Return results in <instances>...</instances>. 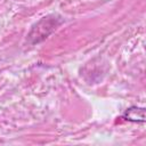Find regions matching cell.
Segmentation results:
<instances>
[{"label":"cell","mask_w":146,"mask_h":146,"mask_svg":"<svg viewBox=\"0 0 146 146\" xmlns=\"http://www.w3.org/2000/svg\"><path fill=\"white\" fill-rule=\"evenodd\" d=\"M122 117L127 121L130 122H136V123H144L146 121V115H145V108L144 107H137V106H131L125 110L123 113Z\"/></svg>","instance_id":"cell-1"}]
</instances>
